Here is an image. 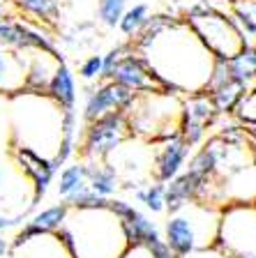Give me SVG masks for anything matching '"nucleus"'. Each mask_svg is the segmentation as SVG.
Listing matches in <instances>:
<instances>
[{
	"label": "nucleus",
	"mask_w": 256,
	"mask_h": 258,
	"mask_svg": "<svg viewBox=\"0 0 256 258\" xmlns=\"http://www.w3.org/2000/svg\"><path fill=\"white\" fill-rule=\"evenodd\" d=\"M145 58L150 70L162 81V88L169 95L182 92H203L210 79L215 58L210 51L198 42L182 19H173L169 28L152 37L148 44L134 48Z\"/></svg>",
	"instance_id": "f257e3e1"
},
{
	"label": "nucleus",
	"mask_w": 256,
	"mask_h": 258,
	"mask_svg": "<svg viewBox=\"0 0 256 258\" xmlns=\"http://www.w3.org/2000/svg\"><path fill=\"white\" fill-rule=\"evenodd\" d=\"M56 233L74 258H120L129 249L123 221L109 208L70 210Z\"/></svg>",
	"instance_id": "f03ea898"
},
{
	"label": "nucleus",
	"mask_w": 256,
	"mask_h": 258,
	"mask_svg": "<svg viewBox=\"0 0 256 258\" xmlns=\"http://www.w3.org/2000/svg\"><path fill=\"white\" fill-rule=\"evenodd\" d=\"M219 215L222 210L210 203L192 201L180 212L169 215L164 224V242L178 258H187L189 253L210 249L217 244Z\"/></svg>",
	"instance_id": "7ed1b4c3"
},
{
	"label": "nucleus",
	"mask_w": 256,
	"mask_h": 258,
	"mask_svg": "<svg viewBox=\"0 0 256 258\" xmlns=\"http://www.w3.org/2000/svg\"><path fill=\"white\" fill-rule=\"evenodd\" d=\"M129 134L143 136L160 143L178 134L182 115V99L169 92H141L134 97L132 106L125 111Z\"/></svg>",
	"instance_id": "20e7f679"
},
{
	"label": "nucleus",
	"mask_w": 256,
	"mask_h": 258,
	"mask_svg": "<svg viewBox=\"0 0 256 258\" xmlns=\"http://www.w3.org/2000/svg\"><path fill=\"white\" fill-rule=\"evenodd\" d=\"M192 32L198 37V42L210 51L215 60H229L240 51L242 44L240 30L235 26L231 12L224 10H206L201 14L182 19Z\"/></svg>",
	"instance_id": "39448f33"
},
{
	"label": "nucleus",
	"mask_w": 256,
	"mask_h": 258,
	"mask_svg": "<svg viewBox=\"0 0 256 258\" xmlns=\"http://www.w3.org/2000/svg\"><path fill=\"white\" fill-rule=\"evenodd\" d=\"M229 258H256V205L233 203L219 215L217 244Z\"/></svg>",
	"instance_id": "423d86ee"
},
{
	"label": "nucleus",
	"mask_w": 256,
	"mask_h": 258,
	"mask_svg": "<svg viewBox=\"0 0 256 258\" xmlns=\"http://www.w3.org/2000/svg\"><path fill=\"white\" fill-rule=\"evenodd\" d=\"M129 136L132 134H129L127 115L123 111H111L88 122L81 152H83L85 161H107Z\"/></svg>",
	"instance_id": "0eeeda50"
},
{
	"label": "nucleus",
	"mask_w": 256,
	"mask_h": 258,
	"mask_svg": "<svg viewBox=\"0 0 256 258\" xmlns=\"http://www.w3.org/2000/svg\"><path fill=\"white\" fill-rule=\"evenodd\" d=\"M215 120H217V111H215L208 92H192L187 99H182V115H180L178 136L189 148H194V145L206 141V132H208V127Z\"/></svg>",
	"instance_id": "6e6552de"
},
{
	"label": "nucleus",
	"mask_w": 256,
	"mask_h": 258,
	"mask_svg": "<svg viewBox=\"0 0 256 258\" xmlns=\"http://www.w3.org/2000/svg\"><path fill=\"white\" fill-rule=\"evenodd\" d=\"M107 81L120 83V86L129 88L136 95H141V92H164L162 81L155 76V72L150 70V64L145 62L143 55L139 51H134V46L118 60V64L113 67Z\"/></svg>",
	"instance_id": "1a4fd4ad"
},
{
	"label": "nucleus",
	"mask_w": 256,
	"mask_h": 258,
	"mask_svg": "<svg viewBox=\"0 0 256 258\" xmlns=\"http://www.w3.org/2000/svg\"><path fill=\"white\" fill-rule=\"evenodd\" d=\"M136 92H132L129 88L120 86V83H113V81H104L95 88L92 92H88V99H85V108H83V120L85 122H92V120L101 118L111 111H127L132 106Z\"/></svg>",
	"instance_id": "9d476101"
},
{
	"label": "nucleus",
	"mask_w": 256,
	"mask_h": 258,
	"mask_svg": "<svg viewBox=\"0 0 256 258\" xmlns=\"http://www.w3.org/2000/svg\"><path fill=\"white\" fill-rule=\"evenodd\" d=\"M0 46L12 48V51H46V53H58L54 39L39 32L37 28L28 26L21 21H7L0 16Z\"/></svg>",
	"instance_id": "9b49d317"
},
{
	"label": "nucleus",
	"mask_w": 256,
	"mask_h": 258,
	"mask_svg": "<svg viewBox=\"0 0 256 258\" xmlns=\"http://www.w3.org/2000/svg\"><path fill=\"white\" fill-rule=\"evenodd\" d=\"M14 157H16V161H19V166L23 168V173H26V175L32 180L35 194H32L30 208H35V205H37L39 201L46 196L48 187H51L56 173H58L60 168L54 164V159H51V157H42L39 152L30 150V148H26V145H16V148H14Z\"/></svg>",
	"instance_id": "f8f14e48"
},
{
	"label": "nucleus",
	"mask_w": 256,
	"mask_h": 258,
	"mask_svg": "<svg viewBox=\"0 0 256 258\" xmlns=\"http://www.w3.org/2000/svg\"><path fill=\"white\" fill-rule=\"evenodd\" d=\"M192 155V148L185 143L178 134L160 141V148L155 152V182H169L178 173H182L185 161Z\"/></svg>",
	"instance_id": "ddd939ff"
},
{
	"label": "nucleus",
	"mask_w": 256,
	"mask_h": 258,
	"mask_svg": "<svg viewBox=\"0 0 256 258\" xmlns=\"http://www.w3.org/2000/svg\"><path fill=\"white\" fill-rule=\"evenodd\" d=\"M7 256L10 258H74L63 244V240L58 237V233H42V235H35L23 242L10 244Z\"/></svg>",
	"instance_id": "4468645a"
},
{
	"label": "nucleus",
	"mask_w": 256,
	"mask_h": 258,
	"mask_svg": "<svg viewBox=\"0 0 256 258\" xmlns=\"http://www.w3.org/2000/svg\"><path fill=\"white\" fill-rule=\"evenodd\" d=\"M63 62V55L46 53V51H35V58L26 60V90L30 92H46L51 76L56 67Z\"/></svg>",
	"instance_id": "2eb2a0df"
},
{
	"label": "nucleus",
	"mask_w": 256,
	"mask_h": 258,
	"mask_svg": "<svg viewBox=\"0 0 256 258\" xmlns=\"http://www.w3.org/2000/svg\"><path fill=\"white\" fill-rule=\"evenodd\" d=\"M26 90V60L19 51L0 46V92Z\"/></svg>",
	"instance_id": "dca6fc26"
},
{
	"label": "nucleus",
	"mask_w": 256,
	"mask_h": 258,
	"mask_svg": "<svg viewBox=\"0 0 256 258\" xmlns=\"http://www.w3.org/2000/svg\"><path fill=\"white\" fill-rule=\"evenodd\" d=\"M85 164V184L95 194L111 199L118 191L120 182H118V171L109 161H83Z\"/></svg>",
	"instance_id": "f3484780"
},
{
	"label": "nucleus",
	"mask_w": 256,
	"mask_h": 258,
	"mask_svg": "<svg viewBox=\"0 0 256 258\" xmlns=\"http://www.w3.org/2000/svg\"><path fill=\"white\" fill-rule=\"evenodd\" d=\"M76 129H79V118L74 108H60V143L56 155L51 157L56 166H65L76 152Z\"/></svg>",
	"instance_id": "a211bd4d"
},
{
	"label": "nucleus",
	"mask_w": 256,
	"mask_h": 258,
	"mask_svg": "<svg viewBox=\"0 0 256 258\" xmlns=\"http://www.w3.org/2000/svg\"><path fill=\"white\" fill-rule=\"evenodd\" d=\"M123 228H125V235H127V240H129V247H132V244L150 247L152 242L162 240V233L155 226V221H150V217L143 215V212L136 208L132 210V215H129L127 219H123Z\"/></svg>",
	"instance_id": "6ab92c4d"
},
{
	"label": "nucleus",
	"mask_w": 256,
	"mask_h": 258,
	"mask_svg": "<svg viewBox=\"0 0 256 258\" xmlns=\"http://www.w3.org/2000/svg\"><path fill=\"white\" fill-rule=\"evenodd\" d=\"M46 95L51 97V102H56L60 108H74L76 104V81L72 70L65 62H60L56 67L51 83H48Z\"/></svg>",
	"instance_id": "aec40b11"
},
{
	"label": "nucleus",
	"mask_w": 256,
	"mask_h": 258,
	"mask_svg": "<svg viewBox=\"0 0 256 258\" xmlns=\"http://www.w3.org/2000/svg\"><path fill=\"white\" fill-rule=\"evenodd\" d=\"M229 12L233 16L235 26L240 30L245 46L256 44V0H231Z\"/></svg>",
	"instance_id": "412c9836"
},
{
	"label": "nucleus",
	"mask_w": 256,
	"mask_h": 258,
	"mask_svg": "<svg viewBox=\"0 0 256 258\" xmlns=\"http://www.w3.org/2000/svg\"><path fill=\"white\" fill-rule=\"evenodd\" d=\"M226 67H229V74L235 83L245 86L247 90L256 86V58L251 46H242L233 58L226 60Z\"/></svg>",
	"instance_id": "4be33fe9"
},
{
	"label": "nucleus",
	"mask_w": 256,
	"mask_h": 258,
	"mask_svg": "<svg viewBox=\"0 0 256 258\" xmlns=\"http://www.w3.org/2000/svg\"><path fill=\"white\" fill-rule=\"evenodd\" d=\"M247 92L245 86H240V83H235V81H231V83H224V86L215 88V90L208 92V97L213 99V106L215 111H217V115H231V113L235 111V106H238V102H240V97Z\"/></svg>",
	"instance_id": "5701e85b"
},
{
	"label": "nucleus",
	"mask_w": 256,
	"mask_h": 258,
	"mask_svg": "<svg viewBox=\"0 0 256 258\" xmlns=\"http://www.w3.org/2000/svg\"><path fill=\"white\" fill-rule=\"evenodd\" d=\"M67 215H70V205L63 201V203H58V205H51V208L39 210L37 215L30 219V224H35L42 233H56V231L63 228Z\"/></svg>",
	"instance_id": "b1692460"
},
{
	"label": "nucleus",
	"mask_w": 256,
	"mask_h": 258,
	"mask_svg": "<svg viewBox=\"0 0 256 258\" xmlns=\"http://www.w3.org/2000/svg\"><path fill=\"white\" fill-rule=\"evenodd\" d=\"M85 187V164L79 161V164H70L65 166L58 175V196L60 199H67L72 194H76L79 189Z\"/></svg>",
	"instance_id": "393cba45"
},
{
	"label": "nucleus",
	"mask_w": 256,
	"mask_h": 258,
	"mask_svg": "<svg viewBox=\"0 0 256 258\" xmlns=\"http://www.w3.org/2000/svg\"><path fill=\"white\" fill-rule=\"evenodd\" d=\"M148 16H150V7L145 5V3H136L134 7H127V10H125V14L120 16L118 28H120V32H123L125 37L134 39L139 35L141 28H143V23L148 21Z\"/></svg>",
	"instance_id": "a878e982"
},
{
	"label": "nucleus",
	"mask_w": 256,
	"mask_h": 258,
	"mask_svg": "<svg viewBox=\"0 0 256 258\" xmlns=\"http://www.w3.org/2000/svg\"><path fill=\"white\" fill-rule=\"evenodd\" d=\"M16 3H19V7L23 12L37 16L39 21H46V23L56 21L60 14L58 0H16Z\"/></svg>",
	"instance_id": "bb28decb"
},
{
	"label": "nucleus",
	"mask_w": 256,
	"mask_h": 258,
	"mask_svg": "<svg viewBox=\"0 0 256 258\" xmlns=\"http://www.w3.org/2000/svg\"><path fill=\"white\" fill-rule=\"evenodd\" d=\"M65 203L70 205V210H97V208H109V199H104V196L95 194L90 187H88V184H85L83 189H79L76 194L67 196V199H65Z\"/></svg>",
	"instance_id": "cd10ccee"
},
{
	"label": "nucleus",
	"mask_w": 256,
	"mask_h": 258,
	"mask_svg": "<svg viewBox=\"0 0 256 258\" xmlns=\"http://www.w3.org/2000/svg\"><path fill=\"white\" fill-rule=\"evenodd\" d=\"M164 194H166V182H155L148 184L145 189H136V201L145 205L152 215L164 212Z\"/></svg>",
	"instance_id": "c85d7f7f"
},
{
	"label": "nucleus",
	"mask_w": 256,
	"mask_h": 258,
	"mask_svg": "<svg viewBox=\"0 0 256 258\" xmlns=\"http://www.w3.org/2000/svg\"><path fill=\"white\" fill-rule=\"evenodd\" d=\"M125 10H127V0H99L97 3V16L107 28H118Z\"/></svg>",
	"instance_id": "c756f323"
},
{
	"label": "nucleus",
	"mask_w": 256,
	"mask_h": 258,
	"mask_svg": "<svg viewBox=\"0 0 256 258\" xmlns=\"http://www.w3.org/2000/svg\"><path fill=\"white\" fill-rule=\"evenodd\" d=\"M235 118L240 124H249V122H256V86L249 88L245 95L240 97V102L235 106Z\"/></svg>",
	"instance_id": "7c9ffc66"
},
{
	"label": "nucleus",
	"mask_w": 256,
	"mask_h": 258,
	"mask_svg": "<svg viewBox=\"0 0 256 258\" xmlns=\"http://www.w3.org/2000/svg\"><path fill=\"white\" fill-rule=\"evenodd\" d=\"M129 48H132V42H125V44H118V46H113L107 55H101V79H109V74L113 72V67L118 64V60L123 58Z\"/></svg>",
	"instance_id": "2f4dec72"
},
{
	"label": "nucleus",
	"mask_w": 256,
	"mask_h": 258,
	"mask_svg": "<svg viewBox=\"0 0 256 258\" xmlns=\"http://www.w3.org/2000/svg\"><path fill=\"white\" fill-rule=\"evenodd\" d=\"M79 74L83 81L101 79V55H90V58H85L79 67Z\"/></svg>",
	"instance_id": "473e14b6"
},
{
	"label": "nucleus",
	"mask_w": 256,
	"mask_h": 258,
	"mask_svg": "<svg viewBox=\"0 0 256 258\" xmlns=\"http://www.w3.org/2000/svg\"><path fill=\"white\" fill-rule=\"evenodd\" d=\"M148 251H150V256H152V258H178L176 253L171 251L169 244L164 242V237H162V240H157V242H152V244L148 247Z\"/></svg>",
	"instance_id": "72a5a7b5"
},
{
	"label": "nucleus",
	"mask_w": 256,
	"mask_h": 258,
	"mask_svg": "<svg viewBox=\"0 0 256 258\" xmlns=\"http://www.w3.org/2000/svg\"><path fill=\"white\" fill-rule=\"evenodd\" d=\"M26 217H28V212H19L16 217H5V215H0V233L7 231V228H12V226L26 224Z\"/></svg>",
	"instance_id": "f704fd0d"
},
{
	"label": "nucleus",
	"mask_w": 256,
	"mask_h": 258,
	"mask_svg": "<svg viewBox=\"0 0 256 258\" xmlns=\"http://www.w3.org/2000/svg\"><path fill=\"white\" fill-rule=\"evenodd\" d=\"M120 258H152V256H150L148 247H143V244H132Z\"/></svg>",
	"instance_id": "c9c22d12"
},
{
	"label": "nucleus",
	"mask_w": 256,
	"mask_h": 258,
	"mask_svg": "<svg viewBox=\"0 0 256 258\" xmlns=\"http://www.w3.org/2000/svg\"><path fill=\"white\" fill-rule=\"evenodd\" d=\"M245 129H247V134H249V139L256 143V122H249V124H245Z\"/></svg>",
	"instance_id": "e433bc0d"
},
{
	"label": "nucleus",
	"mask_w": 256,
	"mask_h": 258,
	"mask_svg": "<svg viewBox=\"0 0 256 258\" xmlns=\"http://www.w3.org/2000/svg\"><path fill=\"white\" fill-rule=\"evenodd\" d=\"M7 251H10V242L5 237H0V256H7Z\"/></svg>",
	"instance_id": "4c0bfd02"
},
{
	"label": "nucleus",
	"mask_w": 256,
	"mask_h": 258,
	"mask_svg": "<svg viewBox=\"0 0 256 258\" xmlns=\"http://www.w3.org/2000/svg\"><path fill=\"white\" fill-rule=\"evenodd\" d=\"M235 258H251V256H235Z\"/></svg>",
	"instance_id": "58836bf2"
},
{
	"label": "nucleus",
	"mask_w": 256,
	"mask_h": 258,
	"mask_svg": "<svg viewBox=\"0 0 256 258\" xmlns=\"http://www.w3.org/2000/svg\"><path fill=\"white\" fill-rule=\"evenodd\" d=\"M0 180H3V171H0Z\"/></svg>",
	"instance_id": "ea45409f"
},
{
	"label": "nucleus",
	"mask_w": 256,
	"mask_h": 258,
	"mask_svg": "<svg viewBox=\"0 0 256 258\" xmlns=\"http://www.w3.org/2000/svg\"><path fill=\"white\" fill-rule=\"evenodd\" d=\"M229 3H231V0H229Z\"/></svg>",
	"instance_id": "a19ab883"
}]
</instances>
